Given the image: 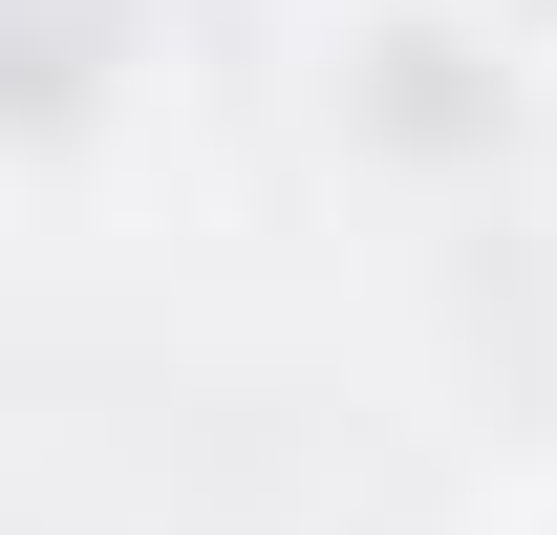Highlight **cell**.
<instances>
[{"label":"cell","instance_id":"1","mask_svg":"<svg viewBox=\"0 0 557 535\" xmlns=\"http://www.w3.org/2000/svg\"><path fill=\"white\" fill-rule=\"evenodd\" d=\"M515 22H557V0H515Z\"/></svg>","mask_w":557,"mask_h":535}]
</instances>
